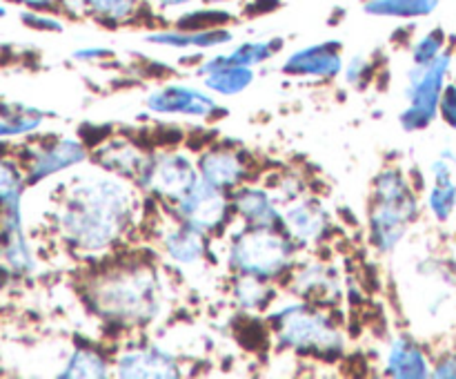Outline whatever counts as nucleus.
Masks as SVG:
<instances>
[{"instance_id": "nucleus-1", "label": "nucleus", "mask_w": 456, "mask_h": 379, "mask_svg": "<svg viewBox=\"0 0 456 379\" xmlns=\"http://www.w3.org/2000/svg\"><path fill=\"white\" fill-rule=\"evenodd\" d=\"M134 212L127 183L114 177L85 178L67 192L61 212L65 239L85 252H102L123 236Z\"/></svg>"}, {"instance_id": "nucleus-2", "label": "nucleus", "mask_w": 456, "mask_h": 379, "mask_svg": "<svg viewBox=\"0 0 456 379\" xmlns=\"http://www.w3.org/2000/svg\"><path fill=\"white\" fill-rule=\"evenodd\" d=\"M87 301L92 310L110 324L145 325L159 317L163 290L154 268L136 263L94 281Z\"/></svg>"}, {"instance_id": "nucleus-3", "label": "nucleus", "mask_w": 456, "mask_h": 379, "mask_svg": "<svg viewBox=\"0 0 456 379\" xmlns=\"http://www.w3.org/2000/svg\"><path fill=\"white\" fill-rule=\"evenodd\" d=\"M417 217V199L410 181L396 168H387L374 178L370 208V241L381 252H392Z\"/></svg>"}, {"instance_id": "nucleus-4", "label": "nucleus", "mask_w": 456, "mask_h": 379, "mask_svg": "<svg viewBox=\"0 0 456 379\" xmlns=\"http://www.w3.org/2000/svg\"><path fill=\"white\" fill-rule=\"evenodd\" d=\"M297 257V243L283 227H245L234 236L227 261L239 275L274 281L288 275Z\"/></svg>"}, {"instance_id": "nucleus-5", "label": "nucleus", "mask_w": 456, "mask_h": 379, "mask_svg": "<svg viewBox=\"0 0 456 379\" xmlns=\"http://www.w3.org/2000/svg\"><path fill=\"white\" fill-rule=\"evenodd\" d=\"M270 324L281 348L301 355L334 357L343 350V334L328 315L312 310L305 303H289L272 312Z\"/></svg>"}, {"instance_id": "nucleus-6", "label": "nucleus", "mask_w": 456, "mask_h": 379, "mask_svg": "<svg viewBox=\"0 0 456 379\" xmlns=\"http://www.w3.org/2000/svg\"><path fill=\"white\" fill-rule=\"evenodd\" d=\"M450 67H452V54L444 52L432 62L412 65V70L408 71V87H405L408 107L399 116V123L405 132L426 129L436 119Z\"/></svg>"}, {"instance_id": "nucleus-7", "label": "nucleus", "mask_w": 456, "mask_h": 379, "mask_svg": "<svg viewBox=\"0 0 456 379\" xmlns=\"http://www.w3.org/2000/svg\"><path fill=\"white\" fill-rule=\"evenodd\" d=\"M199 181V165L185 152L150 156L145 169L138 177V183L145 190L160 196V199L172 201V203H178Z\"/></svg>"}, {"instance_id": "nucleus-8", "label": "nucleus", "mask_w": 456, "mask_h": 379, "mask_svg": "<svg viewBox=\"0 0 456 379\" xmlns=\"http://www.w3.org/2000/svg\"><path fill=\"white\" fill-rule=\"evenodd\" d=\"M174 210L178 221L208 235L225 226L232 212V201L227 199L225 190H218L200 178L178 203H174Z\"/></svg>"}, {"instance_id": "nucleus-9", "label": "nucleus", "mask_w": 456, "mask_h": 379, "mask_svg": "<svg viewBox=\"0 0 456 379\" xmlns=\"http://www.w3.org/2000/svg\"><path fill=\"white\" fill-rule=\"evenodd\" d=\"M147 110L154 114H172V116H190V119H216L225 110L218 107L209 94L200 92L187 85H165L147 96Z\"/></svg>"}, {"instance_id": "nucleus-10", "label": "nucleus", "mask_w": 456, "mask_h": 379, "mask_svg": "<svg viewBox=\"0 0 456 379\" xmlns=\"http://www.w3.org/2000/svg\"><path fill=\"white\" fill-rule=\"evenodd\" d=\"M116 375L125 379H172L181 375V364L160 346H138L120 352Z\"/></svg>"}, {"instance_id": "nucleus-11", "label": "nucleus", "mask_w": 456, "mask_h": 379, "mask_svg": "<svg viewBox=\"0 0 456 379\" xmlns=\"http://www.w3.org/2000/svg\"><path fill=\"white\" fill-rule=\"evenodd\" d=\"M343 67L341 43L337 40H325V43L307 45L298 49L285 61L283 71L292 76H314V78H334Z\"/></svg>"}, {"instance_id": "nucleus-12", "label": "nucleus", "mask_w": 456, "mask_h": 379, "mask_svg": "<svg viewBox=\"0 0 456 379\" xmlns=\"http://www.w3.org/2000/svg\"><path fill=\"white\" fill-rule=\"evenodd\" d=\"M283 230L297 245L319 243L330 230L328 214L319 201L297 199L283 210Z\"/></svg>"}, {"instance_id": "nucleus-13", "label": "nucleus", "mask_w": 456, "mask_h": 379, "mask_svg": "<svg viewBox=\"0 0 456 379\" xmlns=\"http://www.w3.org/2000/svg\"><path fill=\"white\" fill-rule=\"evenodd\" d=\"M199 174L205 183L218 190H236L248 178V161L243 154L227 147H214L200 154Z\"/></svg>"}, {"instance_id": "nucleus-14", "label": "nucleus", "mask_w": 456, "mask_h": 379, "mask_svg": "<svg viewBox=\"0 0 456 379\" xmlns=\"http://www.w3.org/2000/svg\"><path fill=\"white\" fill-rule=\"evenodd\" d=\"M386 373L399 379H423L430 377L432 370L423 348L412 337L401 334V337L392 339L390 348H387Z\"/></svg>"}, {"instance_id": "nucleus-15", "label": "nucleus", "mask_w": 456, "mask_h": 379, "mask_svg": "<svg viewBox=\"0 0 456 379\" xmlns=\"http://www.w3.org/2000/svg\"><path fill=\"white\" fill-rule=\"evenodd\" d=\"M232 208L243 217L249 227H283V212L274 199L258 187H240L232 196Z\"/></svg>"}, {"instance_id": "nucleus-16", "label": "nucleus", "mask_w": 456, "mask_h": 379, "mask_svg": "<svg viewBox=\"0 0 456 379\" xmlns=\"http://www.w3.org/2000/svg\"><path fill=\"white\" fill-rule=\"evenodd\" d=\"M232 31L225 27H214V29H163L151 31L145 36L147 43L160 45L169 49H209L221 47V45L232 43Z\"/></svg>"}, {"instance_id": "nucleus-17", "label": "nucleus", "mask_w": 456, "mask_h": 379, "mask_svg": "<svg viewBox=\"0 0 456 379\" xmlns=\"http://www.w3.org/2000/svg\"><path fill=\"white\" fill-rule=\"evenodd\" d=\"M199 74H203L205 87L221 96H236L254 83V67L227 65L216 56L205 61V65L199 67Z\"/></svg>"}, {"instance_id": "nucleus-18", "label": "nucleus", "mask_w": 456, "mask_h": 379, "mask_svg": "<svg viewBox=\"0 0 456 379\" xmlns=\"http://www.w3.org/2000/svg\"><path fill=\"white\" fill-rule=\"evenodd\" d=\"M163 248L167 257L178 266H196L203 261L205 254V232L178 221L176 227L165 235Z\"/></svg>"}, {"instance_id": "nucleus-19", "label": "nucleus", "mask_w": 456, "mask_h": 379, "mask_svg": "<svg viewBox=\"0 0 456 379\" xmlns=\"http://www.w3.org/2000/svg\"><path fill=\"white\" fill-rule=\"evenodd\" d=\"M96 161L101 168L110 169V174H116V177H141V172L145 169L150 156L142 154L136 145L127 141H116L107 143L98 150Z\"/></svg>"}, {"instance_id": "nucleus-20", "label": "nucleus", "mask_w": 456, "mask_h": 379, "mask_svg": "<svg viewBox=\"0 0 456 379\" xmlns=\"http://www.w3.org/2000/svg\"><path fill=\"white\" fill-rule=\"evenodd\" d=\"M87 156L89 154L83 143L76 141V138H62V141H56L47 150L40 152L31 172H34V178H43L83 163V161H87Z\"/></svg>"}, {"instance_id": "nucleus-21", "label": "nucleus", "mask_w": 456, "mask_h": 379, "mask_svg": "<svg viewBox=\"0 0 456 379\" xmlns=\"http://www.w3.org/2000/svg\"><path fill=\"white\" fill-rule=\"evenodd\" d=\"M435 185L428 192V208L439 221H448L456 210V183L452 178V165L448 163V154L432 163Z\"/></svg>"}, {"instance_id": "nucleus-22", "label": "nucleus", "mask_w": 456, "mask_h": 379, "mask_svg": "<svg viewBox=\"0 0 456 379\" xmlns=\"http://www.w3.org/2000/svg\"><path fill=\"white\" fill-rule=\"evenodd\" d=\"M294 290L310 301L334 303L338 299L337 275L321 263L303 268L294 279Z\"/></svg>"}, {"instance_id": "nucleus-23", "label": "nucleus", "mask_w": 456, "mask_h": 379, "mask_svg": "<svg viewBox=\"0 0 456 379\" xmlns=\"http://www.w3.org/2000/svg\"><path fill=\"white\" fill-rule=\"evenodd\" d=\"M441 0H365L363 12L377 18L417 21L436 12Z\"/></svg>"}, {"instance_id": "nucleus-24", "label": "nucleus", "mask_w": 456, "mask_h": 379, "mask_svg": "<svg viewBox=\"0 0 456 379\" xmlns=\"http://www.w3.org/2000/svg\"><path fill=\"white\" fill-rule=\"evenodd\" d=\"M285 45L283 38H270V40H248L240 43L239 47L232 49L230 54H216V58L227 65H243V67H256L261 62L270 61L276 52Z\"/></svg>"}, {"instance_id": "nucleus-25", "label": "nucleus", "mask_w": 456, "mask_h": 379, "mask_svg": "<svg viewBox=\"0 0 456 379\" xmlns=\"http://www.w3.org/2000/svg\"><path fill=\"white\" fill-rule=\"evenodd\" d=\"M142 7V0H85L89 16L105 25H125L134 21Z\"/></svg>"}, {"instance_id": "nucleus-26", "label": "nucleus", "mask_w": 456, "mask_h": 379, "mask_svg": "<svg viewBox=\"0 0 456 379\" xmlns=\"http://www.w3.org/2000/svg\"><path fill=\"white\" fill-rule=\"evenodd\" d=\"M110 375V364L105 355H101L94 348H78L67 361V368L62 370V377H107Z\"/></svg>"}, {"instance_id": "nucleus-27", "label": "nucleus", "mask_w": 456, "mask_h": 379, "mask_svg": "<svg viewBox=\"0 0 456 379\" xmlns=\"http://www.w3.org/2000/svg\"><path fill=\"white\" fill-rule=\"evenodd\" d=\"M234 297L245 310H261L270 301V288H267V281L239 275V281L234 284Z\"/></svg>"}, {"instance_id": "nucleus-28", "label": "nucleus", "mask_w": 456, "mask_h": 379, "mask_svg": "<svg viewBox=\"0 0 456 379\" xmlns=\"http://www.w3.org/2000/svg\"><path fill=\"white\" fill-rule=\"evenodd\" d=\"M234 21L230 12L225 9H196V12H185L178 16V29H214V27H225L227 22Z\"/></svg>"}, {"instance_id": "nucleus-29", "label": "nucleus", "mask_w": 456, "mask_h": 379, "mask_svg": "<svg viewBox=\"0 0 456 379\" xmlns=\"http://www.w3.org/2000/svg\"><path fill=\"white\" fill-rule=\"evenodd\" d=\"M444 52L445 31L436 27V29L428 31L426 36H421V38L412 45V61L414 65H426V62H432L435 58H439Z\"/></svg>"}, {"instance_id": "nucleus-30", "label": "nucleus", "mask_w": 456, "mask_h": 379, "mask_svg": "<svg viewBox=\"0 0 456 379\" xmlns=\"http://www.w3.org/2000/svg\"><path fill=\"white\" fill-rule=\"evenodd\" d=\"M439 114L450 128L456 129V83L445 85L444 94H441V103H439Z\"/></svg>"}, {"instance_id": "nucleus-31", "label": "nucleus", "mask_w": 456, "mask_h": 379, "mask_svg": "<svg viewBox=\"0 0 456 379\" xmlns=\"http://www.w3.org/2000/svg\"><path fill=\"white\" fill-rule=\"evenodd\" d=\"M22 21H25L27 25L36 27V29H45V31H61L62 29V25L56 21V18L43 16V13H25V16H22Z\"/></svg>"}, {"instance_id": "nucleus-32", "label": "nucleus", "mask_w": 456, "mask_h": 379, "mask_svg": "<svg viewBox=\"0 0 456 379\" xmlns=\"http://www.w3.org/2000/svg\"><path fill=\"white\" fill-rule=\"evenodd\" d=\"M370 70V62L365 61V58H352L350 61V65L346 67V78H347V83H361V80H363V74L365 71Z\"/></svg>"}, {"instance_id": "nucleus-33", "label": "nucleus", "mask_w": 456, "mask_h": 379, "mask_svg": "<svg viewBox=\"0 0 456 379\" xmlns=\"http://www.w3.org/2000/svg\"><path fill=\"white\" fill-rule=\"evenodd\" d=\"M194 0H142V4L151 7L154 12H172V9H183Z\"/></svg>"}, {"instance_id": "nucleus-34", "label": "nucleus", "mask_w": 456, "mask_h": 379, "mask_svg": "<svg viewBox=\"0 0 456 379\" xmlns=\"http://www.w3.org/2000/svg\"><path fill=\"white\" fill-rule=\"evenodd\" d=\"M432 375H435V377H456V352L444 357V359L435 366Z\"/></svg>"}, {"instance_id": "nucleus-35", "label": "nucleus", "mask_w": 456, "mask_h": 379, "mask_svg": "<svg viewBox=\"0 0 456 379\" xmlns=\"http://www.w3.org/2000/svg\"><path fill=\"white\" fill-rule=\"evenodd\" d=\"M61 9L74 18L85 16V13H87V9H85V0H61Z\"/></svg>"}, {"instance_id": "nucleus-36", "label": "nucleus", "mask_w": 456, "mask_h": 379, "mask_svg": "<svg viewBox=\"0 0 456 379\" xmlns=\"http://www.w3.org/2000/svg\"><path fill=\"white\" fill-rule=\"evenodd\" d=\"M13 3L27 4V7H31V9H40V12L61 7V0H13Z\"/></svg>"}, {"instance_id": "nucleus-37", "label": "nucleus", "mask_w": 456, "mask_h": 379, "mask_svg": "<svg viewBox=\"0 0 456 379\" xmlns=\"http://www.w3.org/2000/svg\"><path fill=\"white\" fill-rule=\"evenodd\" d=\"M76 58H83V61H98V58H107L110 52L107 49H98V47H87V49H78L74 54Z\"/></svg>"}, {"instance_id": "nucleus-38", "label": "nucleus", "mask_w": 456, "mask_h": 379, "mask_svg": "<svg viewBox=\"0 0 456 379\" xmlns=\"http://www.w3.org/2000/svg\"><path fill=\"white\" fill-rule=\"evenodd\" d=\"M208 4H223V3H230V0H205Z\"/></svg>"}, {"instance_id": "nucleus-39", "label": "nucleus", "mask_w": 456, "mask_h": 379, "mask_svg": "<svg viewBox=\"0 0 456 379\" xmlns=\"http://www.w3.org/2000/svg\"><path fill=\"white\" fill-rule=\"evenodd\" d=\"M454 250H456V243H454Z\"/></svg>"}]
</instances>
